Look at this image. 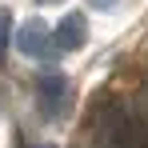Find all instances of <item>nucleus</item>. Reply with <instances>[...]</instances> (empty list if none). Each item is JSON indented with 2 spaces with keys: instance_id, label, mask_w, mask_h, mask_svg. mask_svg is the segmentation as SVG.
Returning a JSON list of instances; mask_svg holds the SVG:
<instances>
[{
  "instance_id": "obj_2",
  "label": "nucleus",
  "mask_w": 148,
  "mask_h": 148,
  "mask_svg": "<svg viewBox=\"0 0 148 148\" xmlns=\"http://www.w3.org/2000/svg\"><path fill=\"white\" fill-rule=\"evenodd\" d=\"M48 36H52V48L56 52H76L88 40V20H84L80 12H68V16L56 24V32H48Z\"/></svg>"
},
{
  "instance_id": "obj_7",
  "label": "nucleus",
  "mask_w": 148,
  "mask_h": 148,
  "mask_svg": "<svg viewBox=\"0 0 148 148\" xmlns=\"http://www.w3.org/2000/svg\"><path fill=\"white\" fill-rule=\"evenodd\" d=\"M40 4H52V0H40Z\"/></svg>"
},
{
  "instance_id": "obj_1",
  "label": "nucleus",
  "mask_w": 148,
  "mask_h": 148,
  "mask_svg": "<svg viewBox=\"0 0 148 148\" xmlns=\"http://www.w3.org/2000/svg\"><path fill=\"white\" fill-rule=\"evenodd\" d=\"M96 132H100V144L104 148H148L144 144V132L136 128V120H132L124 108H116V104L100 108Z\"/></svg>"
},
{
  "instance_id": "obj_3",
  "label": "nucleus",
  "mask_w": 148,
  "mask_h": 148,
  "mask_svg": "<svg viewBox=\"0 0 148 148\" xmlns=\"http://www.w3.org/2000/svg\"><path fill=\"white\" fill-rule=\"evenodd\" d=\"M16 48L24 52V56H32V60H40L52 48V36H48V28H44V20H28V24L16 28Z\"/></svg>"
},
{
  "instance_id": "obj_5",
  "label": "nucleus",
  "mask_w": 148,
  "mask_h": 148,
  "mask_svg": "<svg viewBox=\"0 0 148 148\" xmlns=\"http://www.w3.org/2000/svg\"><path fill=\"white\" fill-rule=\"evenodd\" d=\"M8 36H12V12L0 8V60L8 56Z\"/></svg>"
},
{
  "instance_id": "obj_4",
  "label": "nucleus",
  "mask_w": 148,
  "mask_h": 148,
  "mask_svg": "<svg viewBox=\"0 0 148 148\" xmlns=\"http://www.w3.org/2000/svg\"><path fill=\"white\" fill-rule=\"evenodd\" d=\"M60 100H64V76H48V80H40V104L48 108V116H56Z\"/></svg>"
},
{
  "instance_id": "obj_6",
  "label": "nucleus",
  "mask_w": 148,
  "mask_h": 148,
  "mask_svg": "<svg viewBox=\"0 0 148 148\" xmlns=\"http://www.w3.org/2000/svg\"><path fill=\"white\" fill-rule=\"evenodd\" d=\"M88 4H92V8H116L120 0H88Z\"/></svg>"
}]
</instances>
